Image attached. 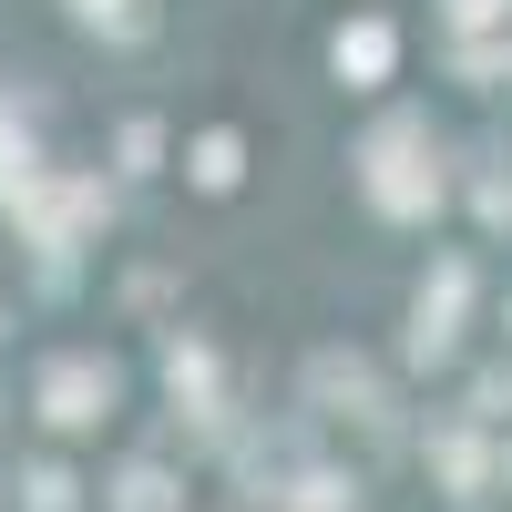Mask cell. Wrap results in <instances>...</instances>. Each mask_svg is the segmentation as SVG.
<instances>
[{
    "label": "cell",
    "instance_id": "1",
    "mask_svg": "<svg viewBox=\"0 0 512 512\" xmlns=\"http://www.w3.org/2000/svg\"><path fill=\"white\" fill-rule=\"evenodd\" d=\"M379 62H390V41H379V31H359V41H338V72H379Z\"/></svg>",
    "mask_w": 512,
    "mask_h": 512
}]
</instances>
